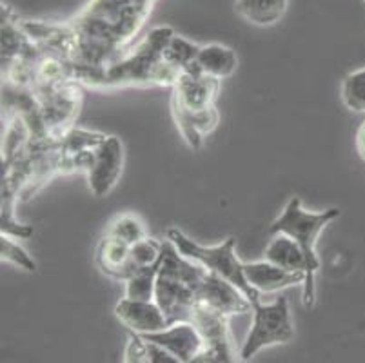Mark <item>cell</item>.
Segmentation results:
<instances>
[{"label": "cell", "instance_id": "obj_1", "mask_svg": "<svg viewBox=\"0 0 365 363\" xmlns=\"http://www.w3.org/2000/svg\"><path fill=\"white\" fill-rule=\"evenodd\" d=\"M155 0H89L75 19L66 22L73 78L101 73L129 51Z\"/></svg>", "mask_w": 365, "mask_h": 363}, {"label": "cell", "instance_id": "obj_2", "mask_svg": "<svg viewBox=\"0 0 365 363\" xmlns=\"http://www.w3.org/2000/svg\"><path fill=\"white\" fill-rule=\"evenodd\" d=\"M171 28H155L144 36L137 48L129 49L120 60L101 73L86 76L81 86L95 89L117 88H173L177 84L180 73L168 66L164 60V49L171 36Z\"/></svg>", "mask_w": 365, "mask_h": 363}, {"label": "cell", "instance_id": "obj_3", "mask_svg": "<svg viewBox=\"0 0 365 363\" xmlns=\"http://www.w3.org/2000/svg\"><path fill=\"white\" fill-rule=\"evenodd\" d=\"M207 269L185 258L175 245L164 240V256L155 285V302L160 305L169 325L191 322L197 305V289Z\"/></svg>", "mask_w": 365, "mask_h": 363}, {"label": "cell", "instance_id": "obj_4", "mask_svg": "<svg viewBox=\"0 0 365 363\" xmlns=\"http://www.w3.org/2000/svg\"><path fill=\"white\" fill-rule=\"evenodd\" d=\"M340 216V209L329 208L325 211L313 213L302 208V200L298 196L287 202L282 215L273 220V224L269 225V235H287L297 242L307 258V276L304 282V291H302V302L305 309L314 307L317 302V284L314 276L320 269V260L317 256V242L320 232L324 231L331 222Z\"/></svg>", "mask_w": 365, "mask_h": 363}, {"label": "cell", "instance_id": "obj_5", "mask_svg": "<svg viewBox=\"0 0 365 363\" xmlns=\"http://www.w3.org/2000/svg\"><path fill=\"white\" fill-rule=\"evenodd\" d=\"M165 238H168L185 258L193 260V262L200 264L202 267L207 269L209 272L222 276L224 280L231 282L235 287H238L245 296H247L251 304H255V302L260 300V292L255 291V289L247 284V280H245L244 264L238 260L237 252H235V245H237L235 236H229V238H225L222 244L213 245V247H205V245L197 244L195 240L189 238L185 232H182L180 229L177 227H169L168 231H165Z\"/></svg>", "mask_w": 365, "mask_h": 363}, {"label": "cell", "instance_id": "obj_6", "mask_svg": "<svg viewBox=\"0 0 365 363\" xmlns=\"http://www.w3.org/2000/svg\"><path fill=\"white\" fill-rule=\"evenodd\" d=\"M293 336L294 324L287 298L280 296L273 304H262L258 300L253 304V324L238 354L242 362H249L264 349L289 344Z\"/></svg>", "mask_w": 365, "mask_h": 363}, {"label": "cell", "instance_id": "obj_7", "mask_svg": "<svg viewBox=\"0 0 365 363\" xmlns=\"http://www.w3.org/2000/svg\"><path fill=\"white\" fill-rule=\"evenodd\" d=\"M222 80L202 75L198 69L180 73L177 84L173 86L171 111L178 115H200L217 108Z\"/></svg>", "mask_w": 365, "mask_h": 363}, {"label": "cell", "instance_id": "obj_8", "mask_svg": "<svg viewBox=\"0 0 365 363\" xmlns=\"http://www.w3.org/2000/svg\"><path fill=\"white\" fill-rule=\"evenodd\" d=\"M124 169V145L118 136H106L97 148L93 149L91 162L86 171L89 189L95 196L109 195L115 189Z\"/></svg>", "mask_w": 365, "mask_h": 363}, {"label": "cell", "instance_id": "obj_9", "mask_svg": "<svg viewBox=\"0 0 365 363\" xmlns=\"http://www.w3.org/2000/svg\"><path fill=\"white\" fill-rule=\"evenodd\" d=\"M197 304L209 311L220 312L227 318L253 312V304L240 289L235 287L231 282L224 280L222 276L209 271L197 289Z\"/></svg>", "mask_w": 365, "mask_h": 363}, {"label": "cell", "instance_id": "obj_10", "mask_svg": "<svg viewBox=\"0 0 365 363\" xmlns=\"http://www.w3.org/2000/svg\"><path fill=\"white\" fill-rule=\"evenodd\" d=\"M140 338L168 349L184 363L197 362L205 349L204 336L193 322H177L165 327L164 331L144 334Z\"/></svg>", "mask_w": 365, "mask_h": 363}, {"label": "cell", "instance_id": "obj_11", "mask_svg": "<svg viewBox=\"0 0 365 363\" xmlns=\"http://www.w3.org/2000/svg\"><path fill=\"white\" fill-rule=\"evenodd\" d=\"M115 316L131 332L138 336L153 334V332L164 331L169 327L164 311L155 300H129L122 298L115 307Z\"/></svg>", "mask_w": 365, "mask_h": 363}, {"label": "cell", "instance_id": "obj_12", "mask_svg": "<svg viewBox=\"0 0 365 363\" xmlns=\"http://www.w3.org/2000/svg\"><path fill=\"white\" fill-rule=\"evenodd\" d=\"M244 275L247 284L260 295H273L293 285H304L305 282L304 272L285 271L267 260L244 264Z\"/></svg>", "mask_w": 365, "mask_h": 363}, {"label": "cell", "instance_id": "obj_13", "mask_svg": "<svg viewBox=\"0 0 365 363\" xmlns=\"http://www.w3.org/2000/svg\"><path fill=\"white\" fill-rule=\"evenodd\" d=\"M95 262L106 276L117 282H125L135 271L131 264V245L109 235H104L98 242Z\"/></svg>", "mask_w": 365, "mask_h": 363}, {"label": "cell", "instance_id": "obj_14", "mask_svg": "<svg viewBox=\"0 0 365 363\" xmlns=\"http://www.w3.org/2000/svg\"><path fill=\"white\" fill-rule=\"evenodd\" d=\"M264 260L285 271L304 272L307 276V258L300 245L287 235H273L264 251Z\"/></svg>", "mask_w": 365, "mask_h": 363}, {"label": "cell", "instance_id": "obj_15", "mask_svg": "<svg viewBox=\"0 0 365 363\" xmlns=\"http://www.w3.org/2000/svg\"><path fill=\"white\" fill-rule=\"evenodd\" d=\"M238 56L227 46L222 44H207L200 46V51L197 56V69L202 75L213 76V78L224 80L229 78L237 71Z\"/></svg>", "mask_w": 365, "mask_h": 363}, {"label": "cell", "instance_id": "obj_16", "mask_svg": "<svg viewBox=\"0 0 365 363\" xmlns=\"http://www.w3.org/2000/svg\"><path fill=\"white\" fill-rule=\"evenodd\" d=\"M289 8V0H237L235 9L238 15L258 28H269L284 19Z\"/></svg>", "mask_w": 365, "mask_h": 363}, {"label": "cell", "instance_id": "obj_17", "mask_svg": "<svg viewBox=\"0 0 365 363\" xmlns=\"http://www.w3.org/2000/svg\"><path fill=\"white\" fill-rule=\"evenodd\" d=\"M198 51H200L198 44H193L191 40L184 39V36L173 35L164 49V60L178 73L193 71L197 69Z\"/></svg>", "mask_w": 365, "mask_h": 363}, {"label": "cell", "instance_id": "obj_18", "mask_svg": "<svg viewBox=\"0 0 365 363\" xmlns=\"http://www.w3.org/2000/svg\"><path fill=\"white\" fill-rule=\"evenodd\" d=\"M160 264L153 265V267L135 269L133 275L124 282V298L145 300V302L155 300V285H157Z\"/></svg>", "mask_w": 365, "mask_h": 363}, {"label": "cell", "instance_id": "obj_19", "mask_svg": "<svg viewBox=\"0 0 365 363\" xmlns=\"http://www.w3.org/2000/svg\"><path fill=\"white\" fill-rule=\"evenodd\" d=\"M106 235L115 236V238L122 240L128 245H135L140 240L148 238L144 222L137 215H131V213H124V215H118L117 218H113Z\"/></svg>", "mask_w": 365, "mask_h": 363}, {"label": "cell", "instance_id": "obj_20", "mask_svg": "<svg viewBox=\"0 0 365 363\" xmlns=\"http://www.w3.org/2000/svg\"><path fill=\"white\" fill-rule=\"evenodd\" d=\"M341 102L354 113H365V68L345 75L340 86Z\"/></svg>", "mask_w": 365, "mask_h": 363}, {"label": "cell", "instance_id": "obj_21", "mask_svg": "<svg viewBox=\"0 0 365 363\" xmlns=\"http://www.w3.org/2000/svg\"><path fill=\"white\" fill-rule=\"evenodd\" d=\"M162 256H164V242H158L151 236L131 245V264L135 269L158 265L162 262Z\"/></svg>", "mask_w": 365, "mask_h": 363}, {"label": "cell", "instance_id": "obj_22", "mask_svg": "<svg viewBox=\"0 0 365 363\" xmlns=\"http://www.w3.org/2000/svg\"><path fill=\"white\" fill-rule=\"evenodd\" d=\"M15 240L16 238H13V236L0 235V258H2V262L16 265V267L22 269V271L26 272H35L36 262L19 242H15Z\"/></svg>", "mask_w": 365, "mask_h": 363}, {"label": "cell", "instance_id": "obj_23", "mask_svg": "<svg viewBox=\"0 0 365 363\" xmlns=\"http://www.w3.org/2000/svg\"><path fill=\"white\" fill-rule=\"evenodd\" d=\"M122 363H148L145 358V342L138 334L131 332L128 338V345L124 351V362Z\"/></svg>", "mask_w": 365, "mask_h": 363}, {"label": "cell", "instance_id": "obj_24", "mask_svg": "<svg viewBox=\"0 0 365 363\" xmlns=\"http://www.w3.org/2000/svg\"><path fill=\"white\" fill-rule=\"evenodd\" d=\"M145 358H148V363H184L173 352H169L168 349L151 344V342H145Z\"/></svg>", "mask_w": 365, "mask_h": 363}, {"label": "cell", "instance_id": "obj_25", "mask_svg": "<svg viewBox=\"0 0 365 363\" xmlns=\"http://www.w3.org/2000/svg\"><path fill=\"white\" fill-rule=\"evenodd\" d=\"M354 144H356L358 156L365 162V118L361 120V124L358 126L356 136H354Z\"/></svg>", "mask_w": 365, "mask_h": 363}]
</instances>
